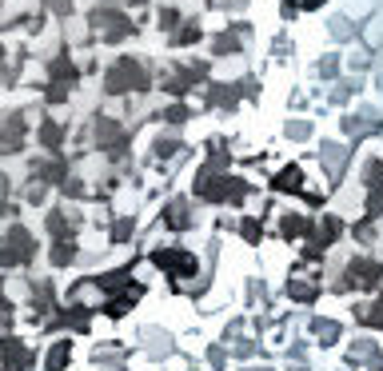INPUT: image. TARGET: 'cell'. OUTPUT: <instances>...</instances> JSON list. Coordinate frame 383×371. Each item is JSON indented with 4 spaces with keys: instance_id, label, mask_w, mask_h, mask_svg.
<instances>
[{
    "instance_id": "obj_4",
    "label": "cell",
    "mask_w": 383,
    "mask_h": 371,
    "mask_svg": "<svg viewBox=\"0 0 383 371\" xmlns=\"http://www.w3.org/2000/svg\"><path fill=\"white\" fill-rule=\"evenodd\" d=\"M136 64L132 60H120V64H116L112 68V80H108V88H112V92H120V88H132V84H144V76H136Z\"/></svg>"
},
{
    "instance_id": "obj_3",
    "label": "cell",
    "mask_w": 383,
    "mask_h": 371,
    "mask_svg": "<svg viewBox=\"0 0 383 371\" xmlns=\"http://www.w3.org/2000/svg\"><path fill=\"white\" fill-rule=\"evenodd\" d=\"M156 264L164 272H176V276H192L196 272V259L188 252H156Z\"/></svg>"
},
{
    "instance_id": "obj_2",
    "label": "cell",
    "mask_w": 383,
    "mask_h": 371,
    "mask_svg": "<svg viewBox=\"0 0 383 371\" xmlns=\"http://www.w3.org/2000/svg\"><path fill=\"white\" fill-rule=\"evenodd\" d=\"M0 355H4V359H0V371H24L28 368V351H24V344L12 340V335L0 340Z\"/></svg>"
},
{
    "instance_id": "obj_1",
    "label": "cell",
    "mask_w": 383,
    "mask_h": 371,
    "mask_svg": "<svg viewBox=\"0 0 383 371\" xmlns=\"http://www.w3.org/2000/svg\"><path fill=\"white\" fill-rule=\"evenodd\" d=\"M28 255H32V240H28V232L12 228L8 240L0 244V264H21V259H28Z\"/></svg>"
},
{
    "instance_id": "obj_5",
    "label": "cell",
    "mask_w": 383,
    "mask_h": 371,
    "mask_svg": "<svg viewBox=\"0 0 383 371\" xmlns=\"http://www.w3.org/2000/svg\"><path fill=\"white\" fill-rule=\"evenodd\" d=\"M21 132H24V120L8 116L4 128H0V148H4V152H16V148H21Z\"/></svg>"
},
{
    "instance_id": "obj_9",
    "label": "cell",
    "mask_w": 383,
    "mask_h": 371,
    "mask_svg": "<svg viewBox=\"0 0 383 371\" xmlns=\"http://www.w3.org/2000/svg\"><path fill=\"white\" fill-rule=\"evenodd\" d=\"M371 320H375V324H383V303H375V311H371Z\"/></svg>"
},
{
    "instance_id": "obj_6",
    "label": "cell",
    "mask_w": 383,
    "mask_h": 371,
    "mask_svg": "<svg viewBox=\"0 0 383 371\" xmlns=\"http://www.w3.org/2000/svg\"><path fill=\"white\" fill-rule=\"evenodd\" d=\"M380 276V268H367V259H360V264H356V268H351V283H371V279Z\"/></svg>"
},
{
    "instance_id": "obj_8",
    "label": "cell",
    "mask_w": 383,
    "mask_h": 371,
    "mask_svg": "<svg viewBox=\"0 0 383 371\" xmlns=\"http://www.w3.org/2000/svg\"><path fill=\"white\" fill-rule=\"evenodd\" d=\"M275 184H280V188H295V184H299V172H288V176H280Z\"/></svg>"
},
{
    "instance_id": "obj_7",
    "label": "cell",
    "mask_w": 383,
    "mask_h": 371,
    "mask_svg": "<svg viewBox=\"0 0 383 371\" xmlns=\"http://www.w3.org/2000/svg\"><path fill=\"white\" fill-rule=\"evenodd\" d=\"M64 363H68V344H56V348L48 351V368H52V371H60Z\"/></svg>"
},
{
    "instance_id": "obj_10",
    "label": "cell",
    "mask_w": 383,
    "mask_h": 371,
    "mask_svg": "<svg viewBox=\"0 0 383 371\" xmlns=\"http://www.w3.org/2000/svg\"><path fill=\"white\" fill-rule=\"evenodd\" d=\"M4 192H8V184H4V176H0V200H4Z\"/></svg>"
}]
</instances>
